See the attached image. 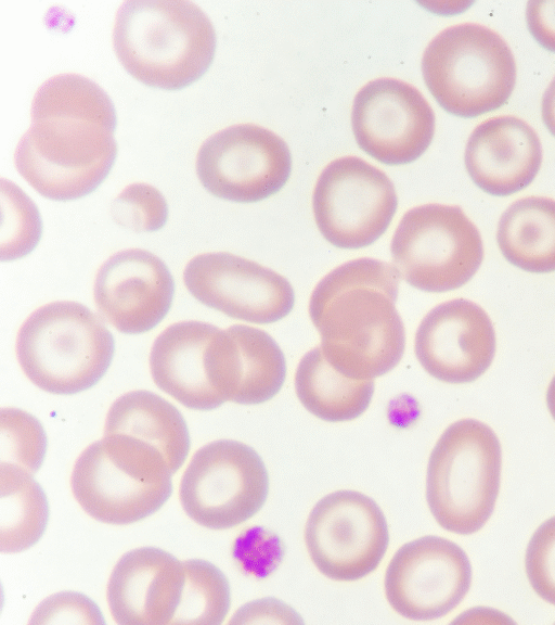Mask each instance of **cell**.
I'll return each instance as SVG.
<instances>
[{
  "label": "cell",
  "mask_w": 555,
  "mask_h": 625,
  "mask_svg": "<svg viewBox=\"0 0 555 625\" xmlns=\"http://www.w3.org/2000/svg\"><path fill=\"white\" fill-rule=\"evenodd\" d=\"M351 125L358 145L386 165L410 164L429 148L435 113L414 86L377 78L354 97Z\"/></svg>",
  "instance_id": "9a60e30c"
},
{
  "label": "cell",
  "mask_w": 555,
  "mask_h": 625,
  "mask_svg": "<svg viewBox=\"0 0 555 625\" xmlns=\"http://www.w3.org/2000/svg\"><path fill=\"white\" fill-rule=\"evenodd\" d=\"M15 350L22 370L36 386L72 395L103 378L115 342L102 319L87 306L60 301L29 315L18 330Z\"/></svg>",
  "instance_id": "277c9868"
},
{
  "label": "cell",
  "mask_w": 555,
  "mask_h": 625,
  "mask_svg": "<svg viewBox=\"0 0 555 625\" xmlns=\"http://www.w3.org/2000/svg\"><path fill=\"white\" fill-rule=\"evenodd\" d=\"M464 161L479 189L494 196H506L533 181L542 163V145L538 133L525 120L512 115L496 116L473 130Z\"/></svg>",
  "instance_id": "ffe728a7"
},
{
  "label": "cell",
  "mask_w": 555,
  "mask_h": 625,
  "mask_svg": "<svg viewBox=\"0 0 555 625\" xmlns=\"http://www.w3.org/2000/svg\"><path fill=\"white\" fill-rule=\"evenodd\" d=\"M526 20L534 40L545 50L555 53V0L529 1Z\"/></svg>",
  "instance_id": "d6a6232c"
},
{
  "label": "cell",
  "mask_w": 555,
  "mask_h": 625,
  "mask_svg": "<svg viewBox=\"0 0 555 625\" xmlns=\"http://www.w3.org/2000/svg\"><path fill=\"white\" fill-rule=\"evenodd\" d=\"M525 564L534 591L555 605V516L543 522L531 536Z\"/></svg>",
  "instance_id": "f546056e"
},
{
  "label": "cell",
  "mask_w": 555,
  "mask_h": 625,
  "mask_svg": "<svg viewBox=\"0 0 555 625\" xmlns=\"http://www.w3.org/2000/svg\"><path fill=\"white\" fill-rule=\"evenodd\" d=\"M495 332L488 314L476 303L455 298L434 307L415 334V356L435 379L469 383L490 367Z\"/></svg>",
  "instance_id": "e0dca14e"
},
{
  "label": "cell",
  "mask_w": 555,
  "mask_h": 625,
  "mask_svg": "<svg viewBox=\"0 0 555 625\" xmlns=\"http://www.w3.org/2000/svg\"><path fill=\"white\" fill-rule=\"evenodd\" d=\"M183 281L199 303L253 323L286 317L295 304L292 284L280 273L230 253H205L185 266Z\"/></svg>",
  "instance_id": "2e32d148"
},
{
  "label": "cell",
  "mask_w": 555,
  "mask_h": 625,
  "mask_svg": "<svg viewBox=\"0 0 555 625\" xmlns=\"http://www.w3.org/2000/svg\"><path fill=\"white\" fill-rule=\"evenodd\" d=\"M472 566L466 552L439 536L404 544L388 564L386 598L401 616L414 621L447 615L470 588Z\"/></svg>",
  "instance_id": "5bb4252c"
},
{
  "label": "cell",
  "mask_w": 555,
  "mask_h": 625,
  "mask_svg": "<svg viewBox=\"0 0 555 625\" xmlns=\"http://www.w3.org/2000/svg\"><path fill=\"white\" fill-rule=\"evenodd\" d=\"M295 390L300 403L313 416L328 422H341L360 417L369 408L374 381L344 375L317 346L300 359Z\"/></svg>",
  "instance_id": "603a6c76"
},
{
  "label": "cell",
  "mask_w": 555,
  "mask_h": 625,
  "mask_svg": "<svg viewBox=\"0 0 555 625\" xmlns=\"http://www.w3.org/2000/svg\"><path fill=\"white\" fill-rule=\"evenodd\" d=\"M183 567V589L170 624H221L231 604L227 576L203 559L185 560Z\"/></svg>",
  "instance_id": "484cf974"
},
{
  "label": "cell",
  "mask_w": 555,
  "mask_h": 625,
  "mask_svg": "<svg viewBox=\"0 0 555 625\" xmlns=\"http://www.w3.org/2000/svg\"><path fill=\"white\" fill-rule=\"evenodd\" d=\"M400 278L424 292L452 291L467 283L483 259L479 230L457 205L409 209L391 240Z\"/></svg>",
  "instance_id": "ba28073f"
},
{
  "label": "cell",
  "mask_w": 555,
  "mask_h": 625,
  "mask_svg": "<svg viewBox=\"0 0 555 625\" xmlns=\"http://www.w3.org/2000/svg\"><path fill=\"white\" fill-rule=\"evenodd\" d=\"M424 81L448 113L472 118L507 102L516 85V63L505 40L475 23L439 33L422 58Z\"/></svg>",
  "instance_id": "52a82bcc"
},
{
  "label": "cell",
  "mask_w": 555,
  "mask_h": 625,
  "mask_svg": "<svg viewBox=\"0 0 555 625\" xmlns=\"http://www.w3.org/2000/svg\"><path fill=\"white\" fill-rule=\"evenodd\" d=\"M269 476L261 457L250 446L218 439L196 450L180 482L184 512L210 530L234 527L264 505Z\"/></svg>",
  "instance_id": "30bf717a"
},
{
  "label": "cell",
  "mask_w": 555,
  "mask_h": 625,
  "mask_svg": "<svg viewBox=\"0 0 555 625\" xmlns=\"http://www.w3.org/2000/svg\"><path fill=\"white\" fill-rule=\"evenodd\" d=\"M399 279L393 265L364 257L338 266L315 285L309 316L325 359L344 375L373 380L400 362L405 330L396 308Z\"/></svg>",
  "instance_id": "7a4b0ae2"
},
{
  "label": "cell",
  "mask_w": 555,
  "mask_h": 625,
  "mask_svg": "<svg viewBox=\"0 0 555 625\" xmlns=\"http://www.w3.org/2000/svg\"><path fill=\"white\" fill-rule=\"evenodd\" d=\"M541 113L545 127L555 137V77L543 94Z\"/></svg>",
  "instance_id": "836d02e7"
},
{
  "label": "cell",
  "mask_w": 555,
  "mask_h": 625,
  "mask_svg": "<svg viewBox=\"0 0 555 625\" xmlns=\"http://www.w3.org/2000/svg\"><path fill=\"white\" fill-rule=\"evenodd\" d=\"M150 371L155 384L183 406L212 410L232 401L241 359L228 329L188 320L166 328L154 341Z\"/></svg>",
  "instance_id": "9c48e42d"
},
{
  "label": "cell",
  "mask_w": 555,
  "mask_h": 625,
  "mask_svg": "<svg viewBox=\"0 0 555 625\" xmlns=\"http://www.w3.org/2000/svg\"><path fill=\"white\" fill-rule=\"evenodd\" d=\"M29 624H105V620L89 597L75 591H62L40 602Z\"/></svg>",
  "instance_id": "4dcf8cb0"
},
{
  "label": "cell",
  "mask_w": 555,
  "mask_h": 625,
  "mask_svg": "<svg viewBox=\"0 0 555 625\" xmlns=\"http://www.w3.org/2000/svg\"><path fill=\"white\" fill-rule=\"evenodd\" d=\"M496 242L512 265L525 271H555V200L529 196L502 214Z\"/></svg>",
  "instance_id": "7402d4cb"
},
{
  "label": "cell",
  "mask_w": 555,
  "mask_h": 625,
  "mask_svg": "<svg viewBox=\"0 0 555 625\" xmlns=\"http://www.w3.org/2000/svg\"><path fill=\"white\" fill-rule=\"evenodd\" d=\"M124 434L158 449L172 473L188 457L190 434L181 412L162 396L145 390L131 391L111 406L104 435Z\"/></svg>",
  "instance_id": "44dd1931"
},
{
  "label": "cell",
  "mask_w": 555,
  "mask_h": 625,
  "mask_svg": "<svg viewBox=\"0 0 555 625\" xmlns=\"http://www.w3.org/2000/svg\"><path fill=\"white\" fill-rule=\"evenodd\" d=\"M1 235L2 262L29 254L41 238L42 222L31 199L12 181L1 179Z\"/></svg>",
  "instance_id": "4316f807"
},
{
  "label": "cell",
  "mask_w": 555,
  "mask_h": 625,
  "mask_svg": "<svg viewBox=\"0 0 555 625\" xmlns=\"http://www.w3.org/2000/svg\"><path fill=\"white\" fill-rule=\"evenodd\" d=\"M546 405L553 419L555 420V375L553 377L546 391Z\"/></svg>",
  "instance_id": "e575fe53"
},
{
  "label": "cell",
  "mask_w": 555,
  "mask_h": 625,
  "mask_svg": "<svg viewBox=\"0 0 555 625\" xmlns=\"http://www.w3.org/2000/svg\"><path fill=\"white\" fill-rule=\"evenodd\" d=\"M308 552L318 570L334 581L360 579L380 563L389 543L386 518L370 497L337 490L320 499L305 528Z\"/></svg>",
  "instance_id": "7c38bea8"
},
{
  "label": "cell",
  "mask_w": 555,
  "mask_h": 625,
  "mask_svg": "<svg viewBox=\"0 0 555 625\" xmlns=\"http://www.w3.org/2000/svg\"><path fill=\"white\" fill-rule=\"evenodd\" d=\"M25 469L0 464V550L22 552L43 535L49 505L42 487Z\"/></svg>",
  "instance_id": "cb8c5ba5"
},
{
  "label": "cell",
  "mask_w": 555,
  "mask_h": 625,
  "mask_svg": "<svg viewBox=\"0 0 555 625\" xmlns=\"http://www.w3.org/2000/svg\"><path fill=\"white\" fill-rule=\"evenodd\" d=\"M30 113L14 153L20 175L53 201L94 191L117 155V117L108 94L88 77L60 74L38 88Z\"/></svg>",
  "instance_id": "6da1fadb"
},
{
  "label": "cell",
  "mask_w": 555,
  "mask_h": 625,
  "mask_svg": "<svg viewBox=\"0 0 555 625\" xmlns=\"http://www.w3.org/2000/svg\"><path fill=\"white\" fill-rule=\"evenodd\" d=\"M184 584L183 562L156 547L122 554L107 584L106 598L120 625L170 624Z\"/></svg>",
  "instance_id": "d6986e66"
},
{
  "label": "cell",
  "mask_w": 555,
  "mask_h": 625,
  "mask_svg": "<svg viewBox=\"0 0 555 625\" xmlns=\"http://www.w3.org/2000/svg\"><path fill=\"white\" fill-rule=\"evenodd\" d=\"M0 460L36 473L47 451V435L41 423L18 408H2L0 413Z\"/></svg>",
  "instance_id": "83f0119b"
},
{
  "label": "cell",
  "mask_w": 555,
  "mask_h": 625,
  "mask_svg": "<svg viewBox=\"0 0 555 625\" xmlns=\"http://www.w3.org/2000/svg\"><path fill=\"white\" fill-rule=\"evenodd\" d=\"M241 359V380L233 403L257 405L274 397L286 378V361L278 343L264 331L245 324L228 328Z\"/></svg>",
  "instance_id": "d4e9b609"
},
{
  "label": "cell",
  "mask_w": 555,
  "mask_h": 625,
  "mask_svg": "<svg viewBox=\"0 0 555 625\" xmlns=\"http://www.w3.org/2000/svg\"><path fill=\"white\" fill-rule=\"evenodd\" d=\"M113 219L135 232H154L168 219L164 195L153 186L135 182L127 186L112 203Z\"/></svg>",
  "instance_id": "f1b7e54d"
},
{
  "label": "cell",
  "mask_w": 555,
  "mask_h": 625,
  "mask_svg": "<svg viewBox=\"0 0 555 625\" xmlns=\"http://www.w3.org/2000/svg\"><path fill=\"white\" fill-rule=\"evenodd\" d=\"M216 31L210 18L186 0H127L117 10L113 47L124 68L142 84L180 90L212 63Z\"/></svg>",
  "instance_id": "3957f363"
},
{
  "label": "cell",
  "mask_w": 555,
  "mask_h": 625,
  "mask_svg": "<svg viewBox=\"0 0 555 625\" xmlns=\"http://www.w3.org/2000/svg\"><path fill=\"white\" fill-rule=\"evenodd\" d=\"M172 471L154 446L124 434L104 435L77 458L70 486L96 521L126 525L159 510L172 492Z\"/></svg>",
  "instance_id": "5b68a950"
},
{
  "label": "cell",
  "mask_w": 555,
  "mask_h": 625,
  "mask_svg": "<svg viewBox=\"0 0 555 625\" xmlns=\"http://www.w3.org/2000/svg\"><path fill=\"white\" fill-rule=\"evenodd\" d=\"M291 171L286 142L254 124L219 130L202 143L196 156L202 186L216 197L237 203H254L275 194Z\"/></svg>",
  "instance_id": "4fadbf2b"
},
{
  "label": "cell",
  "mask_w": 555,
  "mask_h": 625,
  "mask_svg": "<svg viewBox=\"0 0 555 625\" xmlns=\"http://www.w3.org/2000/svg\"><path fill=\"white\" fill-rule=\"evenodd\" d=\"M175 281L167 265L141 248L119 251L99 268L93 296L102 317L119 332L140 334L168 314Z\"/></svg>",
  "instance_id": "ac0fdd59"
},
{
  "label": "cell",
  "mask_w": 555,
  "mask_h": 625,
  "mask_svg": "<svg viewBox=\"0 0 555 625\" xmlns=\"http://www.w3.org/2000/svg\"><path fill=\"white\" fill-rule=\"evenodd\" d=\"M398 206L387 175L357 156L331 162L320 174L312 196L317 226L339 248L371 245L390 225Z\"/></svg>",
  "instance_id": "8fae6325"
},
{
  "label": "cell",
  "mask_w": 555,
  "mask_h": 625,
  "mask_svg": "<svg viewBox=\"0 0 555 625\" xmlns=\"http://www.w3.org/2000/svg\"><path fill=\"white\" fill-rule=\"evenodd\" d=\"M230 623H302L299 615L275 598H263L243 605Z\"/></svg>",
  "instance_id": "1f68e13d"
},
{
  "label": "cell",
  "mask_w": 555,
  "mask_h": 625,
  "mask_svg": "<svg viewBox=\"0 0 555 625\" xmlns=\"http://www.w3.org/2000/svg\"><path fill=\"white\" fill-rule=\"evenodd\" d=\"M501 444L493 430L475 419L450 424L428 460L426 499L438 524L469 535L491 516L500 489Z\"/></svg>",
  "instance_id": "8992f818"
}]
</instances>
